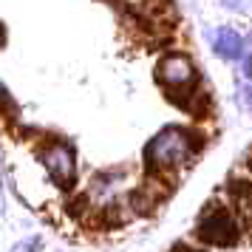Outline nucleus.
<instances>
[{
  "mask_svg": "<svg viewBox=\"0 0 252 252\" xmlns=\"http://www.w3.org/2000/svg\"><path fill=\"white\" fill-rule=\"evenodd\" d=\"M195 153V136L187 127H164L148 142L145 148V161L150 170H179L182 164L193 159Z\"/></svg>",
  "mask_w": 252,
  "mask_h": 252,
  "instance_id": "f257e3e1",
  "label": "nucleus"
},
{
  "mask_svg": "<svg viewBox=\"0 0 252 252\" xmlns=\"http://www.w3.org/2000/svg\"><path fill=\"white\" fill-rule=\"evenodd\" d=\"M195 235L213 247H232L238 241V227L221 207H207L204 216L198 218Z\"/></svg>",
  "mask_w": 252,
  "mask_h": 252,
  "instance_id": "f03ea898",
  "label": "nucleus"
},
{
  "mask_svg": "<svg viewBox=\"0 0 252 252\" xmlns=\"http://www.w3.org/2000/svg\"><path fill=\"white\" fill-rule=\"evenodd\" d=\"M156 77H159V82L164 85V88L182 91V88H187V85L195 80V68L184 54H167V57L159 60Z\"/></svg>",
  "mask_w": 252,
  "mask_h": 252,
  "instance_id": "7ed1b4c3",
  "label": "nucleus"
},
{
  "mask_svg": "<svg viewBox=\"0 0 252 252\" xmlns=\"http://www.w3.org/2000/svg\"><path fill=\"white\" fill-rule=\"evenodd\" d=\"M43 164H46L48 176H51L60 187H68V184L74 182L77 164H74V153H71L68 145H63V142L48 145V148L43 150Z\"/></svg>",
  "mask_w": 252,
  "mask_h": 252,
  "instance_id": "20e7f679",
  "label": "nucleus"
},
{
  "mask_svg": "<svg viewBox=\"0 0 252 252\" xmlns=\"http://www.w3.org/2000/svg\"><path fill=\"white\" fill-rule=\"evenodd\" d=\"M210 43H213L218 57H224V60H238L244 54V40L232 29H218V32H213Z\"/></svg>",
  "mask_w": 252,
  "mask_h": 252,
  "instance_id": "39448f33",
  "label": "nucleus"
},
{
  "mask_svg": "<svg viewBox=\"0 0 252 252\" xmlns=\"http://www.w3.org/2000/svg\"><path fill=\"white\" fill-rule=\"evenodd\" d=\"M37 247V241H26V244H17L14 247V252H32Z\"/></svg>",
  "mask_w": 252,
  "mask_h": 252,
  "instance_id": "423d86ee",
  "label": "nucleus"
},
{
  "mask_svg": "<svg viewBox=\"0 0 252 252\" xmlns=\"http://www.w3.org/2000/svg\"><path fill=\"white\" fill-rule=\"evenodd\" d=\"M244 74H247V77L252 80V57H250V54L244 57Z\"/></svg>",
  "mask_w": 252,
  "mask_h": 252,
  "instance_id": "0eeeda50",
  "label": "nucleus"
},
{
  "mask_svg": "<svg viewBox=\"0 0 252 252\" xmlns=\"http://www.w3.org/2000/svg\"><path fill=\"white\" fill-rule=\"evenodd\" d=\"M173 252H204V250H190V247H176Z\"/></svg>",
  "mask_w": 252,
  "mask_h": 252,
  "instance_id": "6e6552de",
  "label": "nucleus"
}]
</instances>
